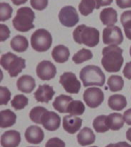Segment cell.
Returning <instances> with one entry per match:
<instances>
[{"label": "cell", "instance_id": "7c38bea8", "mask_svg": "<svg viewBox=\"0 0 131 147\" xmlns=\"http://www.w3.org/2000/svg\"><path fill=\"white\" fill-rule=\"evenodd\" d=\"M41 123L47 130L55 131L61 126V117L56 113L47 110L42 116Z\"/></svg>", "mask_w": 131, "mask_h": 147}, {"label": "cell", "instance_id": "d590c367", "mask_svg": "<svg viewBox=\"0 0 131 147\" xmlns=\"http://www.w3.org/2000/svg\"><path fill=\"white\" fill-rule=\"evenodd\" d=\"M30 4L34 9L41 11L48 6V0H30Z\"/></svg>", "mask_w": 131, "mask_h": 147}, {"label": "cell", "instance_id": "9a60e30c", "mask_svg": "<svg viewBox=\"0 0 131 147\" xmlns=\"http://www.w3.org/2000/svg\"><path fill=\"white\" fill-rule=\"evenodd\" d=\"M20 142V133L16 130H8L1 136V145L2 147H18Z\"/></svg>", "mask_w": 131, "mask_h": 147}, {"label": "cell", "instance_id": "4dcf8cb0", "mask_svg": "<svg viewBox=\"0 0 131 147\" xmlns=\"http://www.w3.org/2000/svg\"><path fill=\"white\" fill-rule=\"evenodd\" d=\"M85 106L80 100H73L69 104L67 113L72 116H80L84 113Z\"/></svg>", "mask_w": 131, "mask_h": 147}, {"label": "cell", "instance_id": "7402d4cb", "mask_svg": "<svg viewBox=\"0 0 131 147\" xmlns=\"http://www.w3.org/2000/svg\"><path fill=\"white\" fill-rule=\"evenodd\" d=\"M127 101L126 97L121 94H114L108 99V106L113 110L120 111L126 107Z\"/></svg>", "mask_w": 131, "mask_h": 147}, {"label": "cell", "instance_id": "83f0119b", "mask_svg": "<svg viewBox=\"0 0 131 147\" xmlns=\"http://www.w3.org/2000/svg\"><path fill=\"white\" fill-rule=\"evenodd\" d=\"M92 57H93V54L91 51L89 49H86V48H82L74 55L72 61L76 64H80L84 61L92 59Z\"/></svg>", "mask_w": 131, "mask_h": 147}, {"label": "cell", "instance_id": "2e32d148", "mask_svg": "<svg viewBox=\"0 0 131 147\" xmlns=\"http://www.w3.org/2000/svg\"><path fill=\"white\" fill-rule=\"evenodd\" d=\"M25 140L28 142L32 144H39L44 140L43 130L39 126H30L26 129L25 133Z\"/></svg>", "mask_w": 131, "mask_h": 147}, {"label": "cell", "instance_id": "836d02e7", "mask_svg": "<svg viewBox=\"0 0 131 147\" xmlns=\"http://www.w3.org/2000/svg\"><path fill=\"white\" fill-rule=\"evenodd\" d=\"M13 9L9 3L1 2L0 3V21L5 22L11 18Z\"/></svg>", "mask_w": 131, "mask_h": 147}, {"label": "cell", "instance_id": "ffe728a7", "mask_svg": "<svg viewBox=\"0 0 131 147\" xmlns=\"http://www.w3.org/2000/svg\"><path fill=\"white\" fill-rule=\"evenodd\" d=\"M51 55H52L53 59L57 63H64L68 60L70 51L66 46L59 45L55 46V48H53Z\"/></svg>", "mask_w": 131, "mask_h": 147}, {"label": "cell", "instance_id": "277c9868", "mask_svg": "<svg viewBox=\"0 0 131 147\" xmlns=\"http://www.w3.org/2000/svg\"><path fill=\"white\" fill-rule=\"evenodd\" d=\"M34 18L35 15L31 8L22 7L17 10L16 16L12 20L13 27L18 32H28L34 28L33 25Z\"/></svg>", "mask_w": 131, "mask_h": 147}, {"label": "cell", "instance_id": "8992f818", "mask_svg": "<svg viewBox=\"0 0 131 147\" xmlns=\"http://www.w3.org/2000/svg\"><path fill=\"white\" fill-rule=\"evenodd\" d=\"M52 45V37L47 30L40 28L32 34L31 45L34 50L38 52H45L51 48Z\"/></svg>", "mask_w": 131, "mask_h": 147}, {"label": "cell", "instance_id": "7a4b0ae2", "mask_svg": "<svg viewBox=\"0 0 131 147\" xmlns=\"http://www.w3.org/2000/svg\"><path fill=\"white\" fill-rule=\"evenodd\" d=\"M74 40L79 45L95 47L100 41V32L97 28L85 25H80L73 32Z\"/></svg>", "mask_w": 131, "mask_h": 147}, {"label": "cell", "instance_id": "f35d334b", "mask_svg": "<svg viewBox=\"0 0 131 147\" xmlns=\"http://www.w3.org/2000/svg\"><path fill=\"white\" fill-rule=\"evenodd\" d=\"M117 6L120 9H126L131 7V0H116Z\"/></svg>", "mask_w": 131, "mask_h": 147}, {"label": "cell", "instance_id": "30bf717a", "mask_svg": "<svg viewBox=\"0 0 131 147\" xmlns=\"http://www.w3.org/2000/svg\"><path fill=\"white\" fill-rule=\"evenodd\" d=\"M103 42L106 45H119L124 41L123 33L118 26H108L103 30Z\"/></svg>", "mask_w": 131, "mask_h": 147}, {"label": "cell", "instance_id": "8d00e7d4", "mask_svg": "<svg viewBox=\"0 0 131 147\" xmlns=\"http://www.w3.org/2000/svg\"><path fill=\"white\" fill-rule=\"evenodd\" d=\"M45 147H65V142L60 138L53 137L47 141Z\"/></svg>", "mask_w": 131, "mask_h": 147}, {"label": "cell", "instance_id": "d4e9b609", "mask_svg": "<svg viewBox=\"0 0 131 147\" xmlns=\"http://www.w3.org/2000/svg\"><path fill=\"white\" fill-rule=\"evenodd\" d=\"M0 114H1V123H0L1 128L11 127L16 123V114L9 109L2 110Z\"/></svg>", "mask_w": 131, "mask_h": 147}, {"label": "cell", "instance_id": "60d3db41", "mask_svg": "<svg viewBox=\"0 0 131 147\" xmlns=\"http://www.w3.org/2000/svg\"><path fill=\"white\" fill-rule=\"evenodd\" d=\"M96 9H99L101 6H107L113 2V0H95Z\"/></svg>", "mask_w": 131, "mask_h": 147}, {"label": "cell", "instance_id": "7dc6e473", "mask_svg": "<svg viewBox=\"0 0 131 147\" xmlns=\"http://www.w3.org/2000/svg\"><path fill=\"white\" fill-rule=\"evenodd\" d=\"M92 147H97V146H92Z\"/></svg>", "mask_w": 131, "mask_h": 147}, {"label": "cell", "instance_id": "74e56055", "mask_svg": "<svg viewBox=\"0 0 131 147\" xmlns=\"http://www.w3.org/2000/svg\"><path fill=\"white\" fill-rule=\"evenodd\" d=\"M10 36V31L9 27L4 24L0 25V41H5Z\"/></svg>", "mask_w": 131, "mask_h": 147}, {"label": "cell", "instance_id": "d6986e66", "mask_svg": "<svg viewBox=\"0 0 131 147\" xmlns=\"http://www.w3.org/2000/svg\"><path fill=\"white\" fill-rule=\"evenodd\" d=\"M100 18L103 25L113 26L117 22V12L113 8H105L101 11Z\"/></svg>", "mask_w": 131, "mask_h": 147}, {"label": "cell", "instance_id": "d6a6232c", "mask_svg": "<svg viewBox=\"0 0 131 147\" xmlns=\"http://www.w3.org/2000/svg\"><path fill=\"white\" fill-rule=\"evenodd\" d=\"M47 109L43 107H34V108H32V110L29 113V117L32 121L37 124H41V120L43 116L44 113L45 112Z\"/></svg>", "mask_w": 131, "mask_h": 147}, {"label": "cell", "instance_id": "4316f807", "mask_svg": "<svg viewBox=\"0 0 131 147\" xmlns=\"http://www.w3.org/2000/svg\"><path fill=\"white\" fill-rule=\"evenodd\" d=\"M107 85L111 92H117L123 89L124 81L121 76L111 75L107 80Z\"/></svg>", "mask_w": 131, "mask_h": 147}, {"label": "cell", "instance_id": "bcb514c9", "mask_svg": "<svg viewBox=\"0 0 131 147\" xmlns=\"http://www.w3.org/2000/svg\"><path fill=\"white\" fill-rule=\"evenodd\" d=\"M130 55L131 56V46H130Z\"/></svg>", "mask_w": 131, "mask_h": 147}, {"label": "cell", "instance_id": "e575fe53", "mask_svg": "<svg viewBox=\"0 0 131 147\" xmlns=\"http://www.w3.org/2000/svg\"><path fill=\"white\" fill-rule=\"evenodd\" d=\"M11 98V92L7 87H0V104L6 105Z\"/></svg>", "mask_w": 131, "mask_h": 147}, {"label": "cell", "instance_id": "5b68a950", "mask_svg": "<svg viewBox=\"0 0 131 147\" xmlns=\"http://www.w3.org/2000/svg\"><path fill=\"white\" fill-rule=\"evenodd\" d=\"M0 64L4 70L9 72V76L16 78L25 68V60L11 52H8L1 56Z\"/></svg>", "mask_w": 131, "mask_h": 147}, {"label": "cell", "instance_id": "44dd1931", "mask_svg": "<svg viewBox=\"0 0 131 147\" xmlns=\"http://www.w3.org/2000/svg\"><path fill=\"white\" fill-rule=\"evenodd\" d=\"M72 101H73V99L71 96L61 94L55 98L52 103L53 107L55 108V110H57L61 113H67L69 104Z\"/></svg>", "mask_w": 131, "mask_h": 147}, {"label": "cell", "instance_id": "ac0fdd59", "mask_svg": "<svg viewBox=\"0 0 131 147\" xmlns=\"http://www.w3.org/2000/svg\"><path fill=\"white\" fill-rule=\"evenodd\" d=\"M95 139L96 137H95L94 132L89 127L83 128L77 136L78 143L82 146L93 144L95 142Z\"/></svg>", "mask_w": 131, "mask_h": 147}, {"label": "cell", "instance_id": "1f68e13d", "mask_svg": "<svg viewBox=\"0 0 131 147\" xmlns=\"http://www.w3.org/2000/svg\"><path fill=\"white\" fill-rule=\"evenodd\" d=\"M28 103V99L23 94H18L14 96L11 101V107L16 110H22Z\"/></svg>", "mask_w": 131, "mask_h": 147}, {"label": "cell", "instance_id": "9c48e42d", "mask_svg": "<svg viewBox=\"0 0 131 147\" xmlns=\"http://www.w3.org/2000/svg\"><path fill=\"white\" fill-rule=\"evenodd\" d=\"M60 84L63 86L65 91L69 94H77L80 90V82L72 72H64L60 77Z\"/></svg>", "mask_w": 131, "mask_h": 147}, {"label": "cell", "instance_id": "f1b7e54d", "mask_svg": "<svg viewBox=\"0 0 131 147\" xmlns=\"http://www.w3.org/2000/svg\"><path fill=\"white\" fill-rule=\"evenodd\" d=\"M120 22L124 26L126 37L131 40V10L123 12L120 16Z\"/></svg>", "mask_w": 131, "mask_h": 147}, {"label": "cell", "instance_id": "ee69618b", "mask_svg": "<svg viewBox=\"0 0 131 147\" xmlns=\"http://www.w3.org/2000/svg\"><path fill=\"white\" fill-rule=\"evenodd\" d=\"M11 1L15 5H21L25 4L27 2V0H11Z\"/></svg>", "mask_w": 131, "mask_h": 147}, {"label": "cell", "instance_id": "8fae6325", "mask_svg": "<svg viewBox=\"0 0 131 147\" xmlns=\"http://www.w3.org/2000/svg\"><path fill=\"white\" fill-rule=\"evenodd\" d=\"M57 70L53 63L49 61H41L36 67L37 76L42 80H49L56 75Z\"/></svg>", "mask_w": 131, "mask_h": 147}, {"label": "cell", "instance_id": "e0dca14e", "mask_svg": "<svg viewBox=\"0 0 131 147\" xmlns=\"http://www.w3.org/2000/svg\"><path fill=\"white\" fill-rule=\"evenodd\" d=\"M16 86L19 91L30 94L35 87V80L30 75H22L17 80Z\"/></svg>", "mask_w": 131, "mask_h": 147}, {"label": "cell", "instance_id": "ab89813d", "mask_svg": "<svg viewBox=\"0 0 131 147\" xmlns=\"http://www.w3.org/2000/svg\"><path fill=\"white\" fill-rule=\"evenodd\" d=\"M123 74L125 78L131 80V61L126 63L123 70Z\"/></svg>", "mask_w": 131, "mask_h": 147}, {"label": "cell", "instance_id": "52a82bcc", "mask_svg": "<svg viewBox=\"0 0 131 147\" xmlns=\"http://www.w3.org/2000/svg\"><path fill=\"white\" fill-rule=\"evenodd\" d=\"M83 98L89 107L97 108L104 100V94L98 87H90L84 90Z\"/></svg>", "mask_w": 131, "mask_h": 147}, {"label": "cell", "instance_id": "6da1fadb", "mask_svg": "<svg viewBox=\"0 0 131 147\" xmlns=\"http://www.w3.org/2000/svg\"><path fill=\"white\" fill-rule=\"evenodd\" d=\"M101 64L106 71L110 73L119 72L124 64L123 49L112 45L103 48Z\"/></svg>", "mask_w": 131, "mask_h": 147}, {"label": "cell", "instance_id": "f546056e", "mask_svg": "<svg viewBox=\"0 0 131 147\" xmlns=\"http://www.w3.org/2000/svg\"><path fill=\"white\" fill-rule=\"evenodd\" d=\"M78 9L82 16H87L91 14L94 9H96V2L95 0H81Z\"/></svg>", "mask_w": 131, "mask_h": 147}, {"label": "cell", "instance_id": "3957f363", "mask_svg": "<svg viewBox=\"0 0 131 147\" xmlns=\"http://www.w3.org/2000/svg\"><path fill=\"white\" fill-rule=\"evenodd\" d=\"M79 75L85 87L89 86L102 87L105 83L104 74L99 67L95 65H87L83 67Z\"/></svg>", "mask_w": 131, "mask_h": 147}, {"label": "cell", "instance_id": "7bdbcfd3", "mask_svg": "<svg viewBox=\"0 0 131 147\" xmlns=\"http://www.w3.org/2000/svg\"><path fill=\"white\" fill-rule=\"evenodd\" d=\"M106 147H131V145L127 143L126 142H119L117 143H110L107 145Z\"/></svg>", "mask_w": 131, "mask_h": 147}, {"label": "cell", "instance_id": "ba28073f", "mask_svg": "<svg viewBox=\"0 0 131 147\" xmlns=\"http://www.w3.org/2000/svg\"><path fill=\"white\" fill-rule=\"evenodd\" d=\"M58 18L61 25L68 28L74 27L79 22V16L75 8L71 5L64 6L61 9Z\"/></svg>", "mask_w": 131, "mask_h": 147}, {"label": "cell", "instance_id": "484cf974", "mask_svg": "<svg viewBox=\"0 0 131 147\" xmlns=\"http://www.w3.org/2000/svg\"><path fill=\"white\" fill-rule=\"evenodd\" d=\"M93 127L97 133H103L107 132L110 129L107 123V116L101 115L97 117L93 121Z\"/></svg>", "mask_w": 131, "mask_h": 147}, {"label": "cell", "instance_id": "603a6c76", "mask_svg": "<svg viewBox=\"0 0 131 147\" xmlns=\"http://www.w3.org/2000/svg\"><path fill=\"white\" fill-rule=\"evenodd\" d=\"M107 123L109 128L111 130H119L124 126V116L119 113H113L107 116Z\"/></svg>", "mask_w": 131, "mask_h": 147}, {"label": "cell", "instance_id": "b9f144b4", "mask_svg": "<svg viewBox=\"0 0 131 147\" xmlns=\"http://www.w3.org/2000/svg\"><path fill=\"white\" fill-rule=\"evenodd\" d=\"M124 121L126 122L127 125L131 126V108L128 109L124 113Z\"/></svg>", "mask_w": 131, "mask_h": 147}, {"label": "cell", "instance_id": "4fadbf2b", "mask_svg": "<svg viewBox=\"0 0 131 147\" xmlns=\"http://www.w3.org/2000/svg\"><path fill=\"white\" fill-rule=\"evenodd\" d=\"M82 119L80 117L72 116V115H67L63 118V128L66 132L70 134H74L80 130L82 126Z\"/></svg>", "mask_w": 131, "mask_h": 147}, {"label": "cell", "instance_id": "f6af8a7d", "mask_svg": "<svg viewBox=\"0 0 131 147\" xmlns=\"http://www.w3.org/2000/svg\"><path fill=\"white\" fill-rule=\"evenodd\" d=\"M126 139L130 141V142H131V128H130L128 130L126 131Z\"/></svg>", "mask_w": 131, "mask_h": 147}, {"label": "cell", "instance_id": "cb8c5ba5", "mask_svg": "<svg viewBox=\"0 0 131 147\" xmlns=\"http://www.w3.org/2000/svg\"><path fill=\"white\" fill-rule=\"evenodd\" d=\"M10 46L16 52H24L28 48V41L22 35H16L11 40Z\"/></svg>", "mask_w": 131, "mask_h": 147}, {"label": "cell", "instance_id": "c3c4849f", "mask_svg": "<svg viewBox=\"0 0 131 147\" xmlns=\"http://www.w3.org/2000/svg\"><path fill=\"white\" fill-rule=\"evenodd\" d=\"M30 147H32V146H30ZM32 147H34V146H32Z\"/></svg>", "mask_w": 131, "mask_h": 147}, {"label": "cell", "instance_id": "5bb4252c", "mask_svg": "<svg viewBox=\"0 0 131 147\" xmlns=\"http://www.w3.org/2000/svg\"><path fill=\"white\" fill-rule=\"evenodd\" d=\"M55 94V92L52 87L48 84L39 85L38 88L34 92V98L40 103H48L52 100V97Z\"/></svg>", "mask_w": 131, "mask_h": 147}]
</instances>
